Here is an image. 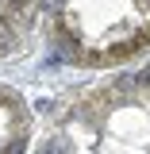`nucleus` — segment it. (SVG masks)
I'll use <instances>...</instances> for the list:
<instances>
[{
	"instance_id": "1",
	"label": "nucleus",
	"mask_w": 150,
	"mask_h": 154,
	"mask_svg": "<svg viewBox=\"0 0 150 154\" xmlns=\"http://www.w3.org/2000/svg\"><path fill=\"white\" fill-rule=\"evenodd\" d=\"M12 123H16L12 100L0 93V154H12V150H16V139H12Z\"/></svg>"
}]
</instances>
